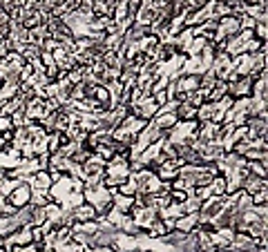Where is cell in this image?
<instances>
[{
    "label": "cell",
    "instance_id": "6da1fadb",
    "mask_svg": "<svg viewBox=\"0 0 268 252\" xmlns=\"http://www.w3.org/2000/svg\"><path fill=\"white\" fill-rule=\"evenodd\" d=\"M5 201H7L11 208H16V210L29 205V201H31V186H29V181H22L16 190H11L7 197H5Z\"/></svg>",
    "mask_w": 268,
    "mask_h": 252
},
{
    "label": "cell",
    "instance_id": "7a4b0ae2",
    "mask_svg": "<svg viewBox=\"0 0 268 252\" xmlns=\"http://www.w3.org/2000/svg\"><path fill=\"white\" fill-rule=\"evenodd\" d=\"M72 214V219L74 223H87V221H96V210H94V205H89L83 201L81 205H76V208L67 210Z\"/></svg>",
    "mask_w": 268,
    "mask_h": 252
},
{
    "label": "cell",
    "instance_id": "3957f363",
    "mask_svg": "<svg viewBox=\"0 0 268 252\" xmlns=\"http://www.w3.org/2000/svg\"><path fill=\"white\" fill-rule=\"evenodd\" d=\"M29 203L34 208H45L47 203H52V194L45 192V190H31V201Z\"/></svg>",
    "mask_w": 268,
    "mask_h": 252
},
{
    "label": "cell",
    "instance_id": "277c9868",
    "mask_svg": "<svg viewBox=\"0 0 268 252\" xmlns=\"http://www.w3.org/2000/svg\"><path fill=\"white\" fill-rule=\"evenodd\" d=\"M14 130V123H11V116H0V134Z\"/></svg>",
    "mask_w": 268,
    "mask_h": 252
}]
</instances>
